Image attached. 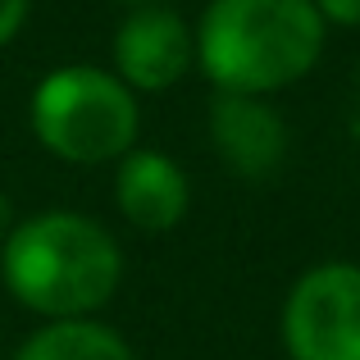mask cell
I'll return each instance as SVG.
<instances>
[{"instance_id":"obj_4","label":"cell","mask_w":360,"mask_h":360,"mask_svg":"<svg viewBox=\"0 0 360 360\" xmlns=\"http://www.w3.org/2000/svg\"><path fill=\"white\" fill-rule=\"evenodd\" d=\"M288 360H360V264L319 260L297 274L278 310Z\"/></svg>"},{"instance_id":"obj_7","label":"cell","mask_w":360,"mask_h":360,"mask_svg":"<svg viewBox=\"0 0 360 360\" xmlns=\"http://www.w3.org/2000/svg\"><path fill=\"white\" fill-rule=\"evenodd\" d=\"M115 205L137 233H174L192 210V178L169 150L132 146L115 165Z\"/></svg>"},{"instance_id":"obj_10","label":"cell","mask_w":360,"mask_h":360,"mask_svg":"<svg viewBox=\"0 0 360 360\" xmlns=\"http://www.w3.org/2000/svg\"><path fill=\"white\" fill-rule=\"evenodd\" d=\"M328 27H360V0H315Z\"/></svg>"},{"instance_id":"obj_9","label":"cell","mask_w":360,"mask_h":360,"mask_svg":"<svg viewBox=\"0 0 360 360\" xmlns=\"http://www.w3.org/2000/svg\"><path fill=\"white\" fill-rule=\"evenodd\" d=\"M27 14H32V0H0V51L18 41V32L27 27Z\"/></svg>"},{"instance_id":"obj_1","label":"cell","mask_w":360,"mask_h":360,"mask_svg":"<svg viewBox=\"0 0 360 360\" xmlns=\"http://www.w3.org/2000/svg\"><path fill=\"white\" fill-rule=\"evenodd\" d=\"M0 283L46 319H96L123 288V246L82 210H37L0 242Z\"/></svg>"},{"instance_id":"obj_2","label":"cell","mask_w":360,"mask_h":360,"mask_svg":"<svg viewBox=\"0 0 360 360\" xmlns=\"http://www.w3.org/2000/svg\"><path fill=\"white\" fill-rule=\"evenodd\" d=\"M196 69L214 91L278 96L315 73L328 23L315 0H205L196 18Z\"/></svg>"},{"instance_id":"obj_12","label":"cell","mask_w":360,"mask_h":360,"mask_svg":"<svg viewBox=\"0 0 360 360\" xmlns=\"http://www.w3.org/2000/svg\"><path fill=\"white\" fill-rule=\"evenodd\" d=\"M119 5H128V9H132V5H155V0H119Z\"/></svg>"},{"instance_id":"obj_5","label":"cell","mask_w":360,"mask_h":360,"mask_svg":"<svg viewBox=\"0 0 360 360\" xmlns=\"http://www.w3.org/2000/svg\"><path fill=\"white\" fill-rule=\"evenodd\" d=\"M110 69L137 96L174 91L196 69V27L174 5H132L110 37Z\"/></svg>"},{"instance_id":"obj_11","label":"cell","mask_w":360,"mask_h":360,"mask_svg":"<svg viewBox=\"0 0 360 360\" xmlns=\"http://www.w3.org/2000/svg\"><path fill=\"white\" fill-rule=\"evenodd\" d=\"M18 224V214H14V201L5 196V187H0V242L9 238V229Z\"/></svg>"},{"instance_id":"obj_8","label":"cell","mask_w":360,"mask_h":360,"mask_svg":"<svg viewBox=\"0 0 360 360\" xmlns=\"http://www.w3.org/2000/svg\"><path fill=\"white\" fill-rule=\"evenodd\" d=\"M9 360H137V352L105 319H46Z\"/></svg>"},{"instance_id":"obj_3","label":"cell","mask_w":360,"mask_h":360,"mask_svg":"<svg viewBox=\"0 0 360 360\" xmlns=\"http://www.w3.org/2000/svg\"><path fill=\"white\" fill-rule=\"evenodd\" d=\"M27 128L60 165H119L141 137V96L110 64H55L27 96Z\"/></svg>"},{"instance_id":"obj_6","label":"cell","mask_w":360,"mask_h":360,"mask_svg":"<svg viewBox=\"0 0 360 360\" xmlns=\"http://www.w3.org/2000/svg\"><path fill=\"white\" fill-rule=\"evenodd\" d=\"M205 137L229 174L238 178H269L288 160V119L278 115L269 96H238V91H214Z\"/></svg>"}]
</instances>
